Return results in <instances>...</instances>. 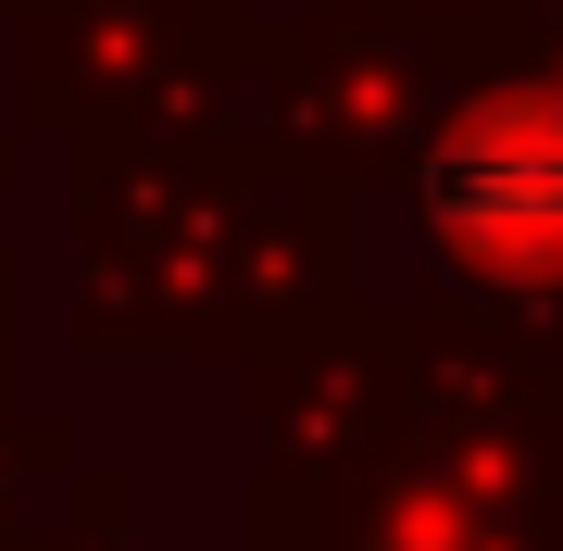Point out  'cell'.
<instances>
[{
  "instance_id": "obj_1",
  "label": "cell",
  "mask_w": 563,
  "mask_h": 551,
  "mask_svg": "<svg viewBox=\"0 0 563 551\" xmlns=\"http://www.w3.org/2000/svg\"><path fill=\"white\" fill-rule=\"evenodd\" d=\"M426 239L488 288L563 276V88H501L426 151Z\"/></svg>"
}]
</instances>
